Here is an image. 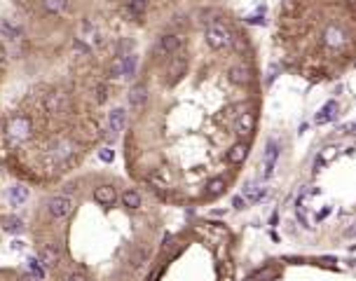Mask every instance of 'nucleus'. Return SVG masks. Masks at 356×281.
<instances>
[{
  "instance_id": "34",
  "label": "nucleus",
  "mask_w": 356,
  "mask_h": 281,
  "mask_svg": "<svg viewBox=\"0 0 356 281\" xmlns=\"http://www.w3.org/2000/svg\"><path fill=\"white\" fill-rule=\"evenodd\" d=\"M19 281H40V279H35V276L31 274V272H28V274H21V276H19Z\"/></svg>"
},
{
  "instance_id": "29",
  "label": "nucleus",
  "mask_w": 356,
  "mask_h": 281,
  "mask_svg": "<svg viewBox=\"0 0 356 281\" xmlns=\"http://www.w3.org/2000/svg\"><path fill=\"white\" fill-rule=\"evenodd\" d=\"M99 159H101V162H113V159H115V152L110 150V148H103V150L99 152Z\"/></svg>"
},
{
  "instance_id": "9",
  "label": "nucleus",
  "mask_w": 356,
  "mask_h": 281,
  "mask_svg": "<svg viewBox=\"0 0 356 281\" xmlns=\"http://www.w3.org/2000/svg\"><path fill=\"white\" fill-rule=\"evenodd\" d=\"M38 260H40V265L45 269L56 267V262H59V251H56L54 246H42L40 253H38Z\"/></svg>"
},
{
  "instance_id": "2",
  "label": "nucleus",
  "mask_w": 356,
  "mask_h": 281,
  "mask_svg": "<svg viewBox=\"0 0 356 281\" xmlns=\"http://www.w3.org/2000/svg\"><path fill=\"white\" fill-rule=\"evenodd\" d=\"M31 129H33V124H31V120H28L26 115L12 117L10 124H7V134H10L14 141H26V138L31 136Z\"/></svg>"
},
{
  "instance_id": "3",
  "label": "nucleus",
  "mask_w": 356,
  "mask_h": 281,
  "mask_svg": "<svg viewBox=\"0 0 356 281\" xmlns=\"http://www.w3.org/2000/svg\"><path fill=\"white\" fill-rule=\"evenodd\" d=\"M73 199L68 195H56L47 202V211L54 216V218H68L70 213H73Z\"/></svg>"
},
{
  "instance_id": "25",
  "label": "nucleus",
  "mask_w": 356,
  "mask_h": 281,
  "mask_svg": "<svg viewBox=\"0 0 356 281\" xmlns=\"http://www.w3.org/2000/svg\"><path fill=\"white\" fill-rule=\"evenodd\" d=\"M129 12L134 17H141L145 12V0H129Z\"/></svg>"
},
{
  "instance_id": "35",
  "label": "nucleus",
  "mask_w": 356,
  "mask_h": 281,
  "mask_svg": "<svg viewBox=\"0 0 356 281\" xmlns=\"http://www.w3.org/2000/svg\"><path fill=\"white\" fill-rule=\"evenodd\" d=\"M5 47H3V45H0V66H3V63H5Z\"/></svg>"
},
{
  "instance_id": "26",
  "label": "nucleus",
  "mask_w": 356,
  "mask_h": 281,
  "mask_svg": "<svg viewBox=\"0 0 356 281\" xmlns=\"http://www.w3.org/2000/svg\"><path fill=\"white\" fill-rule=\"evenodd\" d=\"M131 49H134V42L131 40H120V45H117V56L131 54Z\"/></svg>"
},
{
  "instance_id": "11",
  "label": "nucleus",
  "mask_w": 356,
  "mask_h": 281,
  "mask_svg": "<svg viewBox=\"0 0 356 281\" xmlns=\"http://www.w3.org/2000/svg\"><path fill=\"white\" fill-rule=\"evenodd\" d=\"M108 124H110V131L113 134H120L127 124V110L124 108H113L110 110V117H108Z\"/></svg>"
},
{
  "instance_id": "5",
  "label": "nucleus",
  "mask_w": 356,
  "mask_h": 281,
  "mask_svg": "<svg viewBox=\"0 0 356 281\" xmlns=\"http://www.w3.org/2000/svg\"><path fill=\"white\" fill-rule=\"evenodd\" d=\"M183 40H181V35L176 33H169L164 38H159V45H157V54L159 56H166V54H176L178 49H181Z\"/></svg>"
},
{
  "instance_id": "15",
  "label": "nucleus",
  "mask_w": 356,
  "mask_h": 281,
  "mask_svg": "<svg viewBox=\"0 0 356 281\" xmlns=\"http://www.w3.org/2000/svg\"><path fill=\"white\" fill-rule=\"evenodd\" d=\"M230 80H232L234 84H246L248 80H251V70H248V66H244V63L232 66V68H230Z\"/></svg>"
},
{
  "instance_id": "8",
  "label": "nucleus",
  "mask_w": 356,
  "mask_h": 281,
  "mask_svg": "<svg viewBox=\"0 0 356 281\" xmlns=\"http://www.w3.org/2000/svg\"><path fill=\"white\" fill-rule=\"evenodd\" d=\"M255 127V117L253 113H241L237 120H234V131L239 134V136H246V134H251Z\"/></svg>"
},
{
  "instance_id": "22",
  "label": "nucleus",
  "mask_w": 356,
  "mask_h": 281,
  "mask_svg": "<svg viewBox=\"0 0 356 281\" xmlns=\"http://www.w3.org/2000/svg\"><path fill=\"white\" fill-rule=\"evenodd\" d=\"M28 272H31L35 279H40V281H42V276H45V267L40 265L38 258H31V260H28Z\"/></svg>"
},
{
  "instance_id": "23",
  "label": "nucleus",
  "mask_w": 356,
  "mask_h": 281,
  "mask_svg": "<svg viewBox=\"0 0 356 281\" xmlns=\"http://www.w3.org/2000/svg\"><path fill=\"white\" fill-rule=\"evenodd\" d=\"M5 230H7V232H12V234H19V232H24V223H21L19 218H7L5 220Z\"/></svg>"
},
{
  "instance_id": "12",
  "label": "nucleus",
  "mask_w": 356,
  "mask_h": 281,
  "mask_svg": "<svg viewBox=\"0 0 356 281\" xmlns=\"http://www.w3.org/2000/svg\"><path fill=\"white\" fill-rule=\"evenodd\" d=\"M94 199L103 206H113L117 202V192L110 185H101V188H96L94 190Z\"/></svg>"
},
{
  "instance_id": "14",
  "label": "nucleus",
  "mask_w": 356,
  "mask_h": 281,
  "mask_svg": "<svg viewBox=\"0 0 356 281\" xmlns=\"http://www.w3.org/2000/svg\"><path fill=\"white\" fill-rule=\"evenodd\" d=\"M145 101H148V87L145 84H134L129 91V103L134 108H141V106H145Z\"/></svg>"
},
{
  "instance_id": "19",
  "label": "nucleus",
  "mask_w": 356,
  "mask_h": 281,
  "mask_svg": "<svg viewBox=\"0 0 356 281\" xmlns=\"http://www.w3.org/2000/svg\"><path fill=\"white\" fill-rule=\"evenodd\" d=\"M28 202V188L24 185H14L10 188V204L12 206H21Z\"/></svg>"
},
{
  "instance_id": "4",
  "label": "nucleus",
  "mask_w": 356,
  "mask_h": 281,
  "mask_svg": "<svg viewBox=\"0 0 356 281\" xmlns=\"http://www.w3.org/2000/svg\"><path fill=\"white\" fill-rule=\"evenodd\" d=\"M323 42H326L328 47H333V49H342L344 45H347V33H344L340 26L330 24V26L323 31Z\"/></svg>"
},
{
  "instance_id": "28",
  "label": "nucleus",
  "mask_w": 356,
  "mask_h": 281,
  "mask_svg": "<svg viewBox=\"0 0 356 281\" xmlns=\"http://www.w3.org/2000/svg\"><path fill=\"white\" fill-rule=\"evenodd\" d=\"M73 54H75V56H84V59H87V56L92 54V52H89V47H87V45H82V42L77 40L75 45H73Z\"/></svg>"
},
{
  "instance_id": "13",
  "label": "nucleus",
  "mask_w": 356,
  "mask_h": 281,
  "mask_svg": "<svg viewBox=\"0 0 356 281\" xmlns=\"http://www.w3.org/2000/svg\"><path fill=\"white\" fill-rule=\"evenodd\" d=\"M185 68H188V61H185L183 56H176V59L171 61V66H169V70H166V73H169V82L176 84L178 80L183 77Z\"/></svg>"
},
{
  "instance_id": "1",
  "label": "nucleus",
  "mask_w": 356,
  "mask_h": 281,
  "mask_svg": "<svg viewBox=\"0 0 356 281\" xmlns=\"http://www.w3.org/2000/svg\"><path fill=\"white\" fill-rule=\"evenodd\" d=\"M206 42L211 45L213 49H225L232 45V33L227 31L223 24H211V26L206 28Z\"/></svg>"
},
{
  "instance_id": "33",
  "label": "nucleus",
  "mask_w": 356,
  "mask_h": 281,
  "mask_svg": "<svg viewBox=\"0 0 356 281\" xmlns=\"http://www.w3.org/2000/svg\"><path fill=\"white\" fill-rule=\"evenodd\" d=\"M106 99H108V89H106V87H99V101H106Z\"/></svg>"
},
{
  "instance_id": "27",
  "label": "nucleus",
  "mask_w": 356,
  "mask_h": 281,
  "mask_svg": "<svg viewBox=\"0 0 356 281\" xmlns=\"http://www.w3.org/2000/svg\"><path fill=\"white\" fill-rule=\"evenodd\" d=\"M244 192H246V197L253 199V202H255V199H260L262 195H265V190H262V188H258V185H246V190H244Z\"/></svg>"
},
{
  "instance_id": "18",
  "label": "nucleus",
  "mask_w": 356,
  "mask_h": 281,
  "mask_svg": "<svg viewBox=\"0 0 356 281\" xmlns=\"http://www.w3.org/2000/svg\"><path fill=\"white\" fill-rule=\"evenodd\" d=\"M248 155V145L246 143H237L230 148V152H227V159L232 162V164H241L244 159H246Z\"/></svg>"
},
{
  "instance_id": "24",
  "label": "nucleus",
  "mask_w": 356,
  "mask_h": 281,
  "mask_svg": "<svg viewBox=\"0 0 356 281\" xmlns=\"http://www.w3.org/2000/svg\"><path fill=\"white\" fill-rule=\"evenodd\" d=\"M225 190V180L223 178H213L211 183H209V185H206V192H209V195H220V192Z\"/></svg>"
},
{
  "instance_id": "6",
  "label": "nucleus",
  "mask_w": 356,
  "mask_h": 281,
  "mask_svg": "<svg viewBox=\"0 0 356 281\" xmlns=\"http://www.w3.org/2000/svg\"><path fill=\"white\" fill-rule=\"evenodd\" d=\"M68 108V94L66 91H54V94H49L47 99V110L52 115H63Z\"/></svg>"
},
{
  "instance_id": "21",
  "label": "nucleus",
  "mask_w": 356,
  "mask_h": 281,
  "mask_svg": "<svg viewBox=\"0 0 356 281\" xmlns=\"http://www.w3.org/2000/svg\"><path fill=\"white\" fill-rule=\"evenodd\" d=\"M122 204L127 206V209H138V206H141V195H138L136 190H124Z\"/></svg>"
},
{
  "instance_id": "32",
  "label": "nucleus",
  "mask_w": 356,
  "mask_h": 281,
  "mask_svg": "<svg viewBox=\"0 0 356 281\" xmlns=\"http://www.w3.org/2000/svg\"><path fill=\"white\" fill-rule=\"evenodd\" d=\"M68 281H89V279L82 274V272H73V274L68 276Z\"/></svg>"
},
{
  "instance_id": "31",
  "label": "nucleus",
  "mask_w": 356,
  "mask_h": 281,
  "mask_svg": "<svg viewBox=\"0 0 356 281\" xmlns=\"http://www.w3.org/2000/svg\"><path fill=\"white\" fill-rule=\"evenodd\" d=\"M232 206H234V209H244V206H246V199H244V197H234Z\"/></svg>"
},
{
  "instance_id": "20",
  "label": "nucleus",
  "mask_w": 356,
  "mask_h": 281,
  "mask_svg": "<svg viewBox=\"0 0 356 281\" xmlns=\"http://www.w3.org/2000/svg\"><path fill=\"white\" fill-rule=\"evenodd\" d=\"M42 7L49 14H63L68 10V0H42Z\"/></svg>"
},
{
  "instance_id": "10",
  "label": "nucleus",
  "mask_w": 356,
  "mask_h": 281,
  "mask_svg": "<svg viewBox=\"0 0 356 281\" xmlns=\"http://www.w3.org/2000/svg\"><path fill=\"white\" fill-rule=\"evenodd\" d=\"M277 157H279V145H277V141H267V150H265V178H270V176H272Z\"/></svg>"
},
{
  "instance_id": "16",
  "label": "nucleus",
  "mask_w": 356,
  "mask_h": 281,
  "mask_svg": "<svg viewBox=\"0 0 356 281\" xmlns=\"http://www.w3.org/2000/svg\"><path fill=\"white\" fill-rule=\"evenodd\" d=\"M335 115H337V103L335 101H328L321 110H319V113H316V124L330 122V120H335Z\"/></svg>"
},
{
  "instance_id": "17",
  "label": "nucleus",
  "mask_w": 356,
  "mask_h": 281,
  "mask_svg": "<svg viewBox=\"0 0 356 281\" xmlns=\"http://www.w3.org/2000/svg\"><path fill=\"white\" fill-rule=\"evenodd\" d=\"M0 33H3V38H10V40H21V38H24L21 26H17L12 21H3V24H0Z\"/></svg>"
},
{
  "instance_id": "7",
  "label": "nucleus",
  "mask_w": 356,
  "mask_h": 281,
  "mask_svg": "<svg viewBox=\"0 0 356 281\" xmlns=\"http://www.w3.org/2000/svg\"><path fill=\"white\" fill-rule=\"evenodd\" d=\"M117 61H120V77L124 80H131V77L136 75V66H138V56L131 52L127 56H117Z\"/></svg>"
},
{
  "instance_id": "30",
  "label": "nucleus",
  "mask_w": 356,
  "mask_h": 281,
  "mask_svg": "<svg viewBox=\"0 0 356 281\" xmlns=\"http://www.w3.org/2000/svg\"><path fill=\"white\" fill-rule=\"evenodd\" d=\"M335 155H337V148H335V145H328V148H326V150H323V162H328V159H333V157H335Z\"/></svg>"
}]
</instances>
